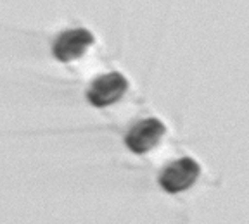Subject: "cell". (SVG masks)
<instances>
[{"instance_id":"obj_1","label":"cell","mask_w":249,"mask_h":224,"mask_svg":"<svg viewBox=\"0 0 249 224\" xmlns=\"http://www.w3.org/2000/svg\"><path fill=\"white\" fill-rule=\"evenodd\" d=\"M95 43V36L87 28H71L62 31L52 43V55L59 62H73L82 59Z\"/></svg>"},{"instance_id":"obj_2","label":"cell","mask_w":249,"mask_h":224,"mask_svg":"<svg viewBox=\"0 0 249 224\" xmlns=\"http://www.w3.org/2000/svg\"><path fill=\"white\" fill-rule=\"evenodd\" d=\"M201 174V166L191 157H182L168 164L160 176V185L168 193H180L189 190Z\"/></svg>"},{"instance_id":"obj_3","label":"cell","mask_w":249,"mask_h":224,"mask_svg":"<svg viewBox=\"0 0 249 224\" xmlns=\"http://www.w3.org/2000/svg\"><path fill=\"white\" fill-rule=\"evenodd\" d=\"M164 133H166V126L163 124V121H160L158 117H147L130 128V131L124 136V145L137 155L147 154L149 150L158 147Z\"/></svg>"},{"instance_id":"obj_4","label":"cell","mask_w":249,"mask_h":224,"mask_svg":"<svg viewBox=\"0 0 249 224\" xmlns=\"http://www.w3.org/2000/svg\"><path fill=\"white\" fill-rule=\"evenodd\" d=\"M128 90V80L121 73H107L95 78L87 92V98L93 107H107L123 97Z\"/></svg>"}]
</instances>
